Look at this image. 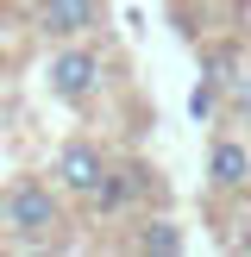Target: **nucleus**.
<instances>
[{
  "label": "nucleus",
  "instance_id": "obj_9",
  "mask_svg": "<svg viewBox=\"0 0 251 257\" xmlns=\"http://www.w3.org/2000/svg\"><path fill=\"white\" fill-rule=\"evenodd\" d=\"M232 69H238V50L220 44V50L207 57V82H213V88H232Z\"/></svg>",
  "mask_w": 251,
  "mask_h": 257
},
{
  "label": "nucleus",
  "instance_id": "obj_7",
  "mask_svg": "<svg viewBox=\"0 0 251 257\" xmlns=\"http://www.w3.org/2000/svg\"><path fill=\"white\" fill-rule=\"evenodd\" d=\"M132 251H151V257H157V251H182V232H176L170 220H151L145 232L132 238Z\"/></svg>",
  "mask_w": 251,
  "mask_h": 257
},
{
  "label": "nucleus",
  "instance_id": "obj_3",
  "mask_svg": "<svg viewBox=\"0 0 251 257\" xmlns=\"http://www.w3.org/2000/svg\"><path fill=\"white\" fill-rule=\"evenodd\" d=\"M151 195H157L151 163H107V182L94 188V201H88V207H94L100 220H126V213H138Z\"/></svg>",
  "mask_w": 251,
  "mask_h": 257
},
{
  "label": "nucleus",
  "instance_id": "obj_8",
  "mask_svg": "<svg viewBox=\"0 0 251 257\" xmlns=\"http://www.w3.org/2000/svg\"><path fill=\"white\" fill-rule=\"evenodd\" d=\"M226 113H232V125H245L251 132V69L232 75V94H226Z\"/></svg>",
  "mask_w": 251,
  "mask_h": 257
},
{
  "label": "nucleus",
  "instance_id": "obj_1",
  "mask_svg": "<svg viewBox=\"0 0 251 257\" xmlns=\"http://www.w3.org/2000/svg\"><path fill=\"white\" fill-rule=\"evenodd\" d=\"M57 232H63V201L50 182L25 176V182H13L0 195V238L32 251V245H57Z\"/></svg>",
  "mask_w": 251,
  "mask_h": 257
},
{
  "label": "nucleus",
  "instance_id": "obj_5",
  "mask_svg": "<svg viewBox=\"0 0 251 257\" xmlns=\"http://www.w3.org/2000/svg\"><path fill=\"white\" fill-rule=\"evenodd\" d=\"M251 188V145L220 132L207 145V195H245Z\"/></svg>",
  "mask_w": 251,
  "mask_h": 257
},
{
  "label": "nucleus",
  "instance_id": "obj_4",
  "mask_svg": "<svg viewBox=\"0 0 251 257\" xmlns=\"http://www.w3.org/2000/svg\"><path fill=\"white\" fill-rule=\"evenodd\" d=\"M50 176H57V188L69 201H94V188L107 182V151H100L94 138H69V145L57 151V163H50Z\"/></svg>",
  "mask_w": 251,
  "mask_h": 257
},
{
  "label": "nucleus",
  "instance_id": "obj_2",
  "mask_svg": "<svg viewBox=\"0 0 251 257\" xmlns=\"http://www.w3.org/2000/svg\"><path fill=\"white\" fill-rule=\"evenodd\" d=\"M44 82H50V94H57L63 107H88V100L100 94V82H107V63H100V50H88L82 38H69V44H57V57L44 63Z\"/></svg>",
  "mask_w": 251,
  "mask_h": 257
},
{
  "label": "nucleus",
  "instance_id": "obj_10",
  "mask_svg": "<svg viewBox=\"0 0 251 257\" xmlns=\"http://www.w3.org/2000/svg\"><path fill=\"white\" fill-rule=\"evenodd\" d=\"M213 107H220V88H213L207 75H201V88H195V100H188V113H195V119H207Z\"/></svg>",
  "mask_w": 251,
  "mask_h": 257
},
{
  "label": "nucleus",
  "instance_id": "obj_6",
  "mask_svg": "<svg viewBox=\"0 0 251 257\" xmlns=\"http://www.w3.org/2000/svg\"><path fill=\"white\" fill-rule=\"evenodd\" d=\"M100 25V0H38V32L50 44H69V38H88Z\"/></svg>",
  "mask_w": 251,
  "mask_h": 257
}]
</instances>
